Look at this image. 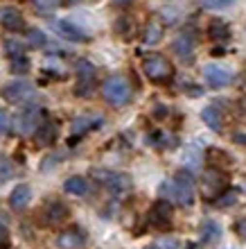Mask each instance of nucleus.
<instances>
[{
	"label": "nucleus",
	"mask_w": 246,
	"mask_h": 249,
	"mask_svg": "<svg viewBox=\"0 0 246 249\" xmlns=\"http://www.w3.org/2000/svg\"><path fill=\"white\" fill-rule=\"evenodd\" d=\"M163 199H167L172 204H181V206H190L195 202V179L188 170H179L174 179L163 181L158 188Z\"/></svg>",
	"instance_id": "f257e3e1"
},
{
	"label": "nucleus",
	"mask_w": 246,
	"mask_h": 249,
	"mask_svg": "<svg viewBox=\"0 0 246 249\" xmlns=\"http://www.w3.org/2000/svg\"><path fill=\"white\" fill-rule=\"evenodd\" d=\"M95 177L102 181L104 186L113 193H120V190H129L131 188V179L122 172H111V170H99L95 172Z\"/></svg>",
	"instance_id": "9b49d317"
},
{
	"label": "nucleus",
	"mask_w": 246,
	"mask_h": 249,
	"mask_svg": "<svg viewBox=\"0 0 246 249\" xmlns=\"http://www.w3.org/2000/svg\"><path fill=\"white\" fill-rule=\"evenodd\" d=\"M199 5L203 7V9H226V7L233 5V0H199Z\"/></svg>",
	"instance_id": "cd10ccee"
},
{
	"label": "nucleus",
	"mask_w": 246,
	"mask_h": 249,
	"mask_svg": "<svg viewBox=\"0 0 246 249\" xmlns=\"http://www.w3.org/2000/svg\"><path fill=\"white\" fill-rule=\"evenodd\" d=\"M12 175H14V168L7 161H0V186L5 184V181H9L12 179Z\"/></svg>",
	"instance_id": "7c9ffc66"
},
{
	"label": "nucleus",
	"mask_w": 246,
	"mask_h": 249,
	"mask_svg": "<svg viewBox=\"0 0 246 249\" xmlns=\"http://www.w3.org/2000/svg\"><path fill=\"white\" fill-rule=\"evenodd\" d=\"M12 245V238H9V231L5 227H0V249H9Z\"/></svg>",
	"instance_id": "473e14b6"
},
{
	"label": "nucleus",
	"mask_w": 246,
	"mask_h": 249,
	"mask_svg": "<svg viewBox=\"0 0 246 249\" xmlns=\"http://www.w3.org/2000/svg\"><path fill=\"white\" fill-rule=\"evenodd\" d=\"M66 2H70V5H75V2H79V0H66Z\"/></svg>",
	"instance_id": "e433bc0d"
},
{
	"label": "nucleus",
	"mask_w": 246,
	"mask_h": 249,
	"mask_svg": "<svg viewBox=\"0 0 246 249\" xmlns=\"http://www.w3.org/2000/svg\"><path fill=\"white\" fill-rule=\"evenodd\" d=\"M64 188H66V193H70V195H75V197H84V195H88V179H84V177H70V179H66V184H64Z\"/></svg>",
	"instance_id": "6ab92c4d"
},
{
	"label": "nucleus",
	"mask_w": 246,
	"mask_h": 249,
	"mask_svg": "<svg viewBox=\"0 0 246 249\" xmlns=\"http://www.w3.org/2000/svg\"><path fill=\"white\" fill-rule=\"evenodd\" d=\"M30 199H32V188L27 184H20L12 190V195H9V206H12L14 211H23L27 204H30Z\"/></svg>",
	"instance_id": "2eb2a0df"
},
{
	"label": "nucleus",
	"mask_w": 246,
	"mask_h": 249,
	"mask_svg": "<svg viewBox=\"0 0 246 249\" xmlns=\"http://www.w3.org/2000/svg\"><path fill=\"white\" fill-rule=\"evenodd\" d=\"M0 95L7 100V102H14V105H18V102H25L34 95V86L30 82H23V79H16V82H9L5 84V89L0 91Z\"/></svg>",
	"instance_id": "6e6552de"
},
{
	"label": "nucleus",
	"mask_w": 246,
	"mask_h": 249,
	"mask_svg": "<svg viewBox=\"0 0 246 249\" xmlns=\"http://www.w3.org/2000/svg\"><path fill=\"white\" fill-rule=\"evenodd\" d=\"M143 71L149 82H154V84H165V82H169L172 75H174V68H172L169 59H165L163 54H151V57H147L143 64Z\"/></svg>",
	"instance_id": "20e7f679"
},
{
	"label": "nucleus",
	"mask_w": 246,
	"mask_h": 249,
	"mask_svg": "<svg viewBox=\"0 0 246 249\" xmlns=\"http://www.w3.org/2000/svg\"><path fill=\"white\" fill-rule=\"evenodd\" d=\"M102 98L113 107H124L131 100V84L122 75H111L102 84Z\"/></svg>",
	"instance_id": "7ed1b4c3"
},
{
	"label": "nucleus",
	"mask_w": 246,
	"mask_h": 249,
	"mask_svg": "<svg viewBox=\"0 0 246 249\" xmlns=\"http://www.w3.org/2000/svg\"><path fill=\"white\" fill-rule=\"evenodd\" d=\"M199 190L203 199L217 202L228 190V175L221 168H208V170H203V175L199 179Z\"/></svg>",
	"instance_id": "f03ea898"
},
{
	"label": "nucleus",
	"mask_w": 246,
	"mask_h": 249,
	"mask_svg": "<svg viewBox=\"0 0 246 249\" xmlns=\"http://www.w3.org/2000/svg\"><path fill=\"white\" fill-rule=\"evenodd\" d=\"M27 41H30V46H34V48H43L48 43L46 34L41 32V30H30V32H27Z\"/></svg>",
	"instance_id": "bb28decb"
},
{
	"label": "nucleus",
	"mask_w": 246,
	"mask_h": 249,
	"mask_svg": "<svg viewBox=\"0 0 246 249\" xmlns=\"http://www.w3.org/2000/svg\"><path fill=\"white\" fill-rule=\"evenodd\" d=\"M68 215H70L68 206H66L64 202H59V199H52V202H48L46 206H43L41 220H43V224H48V227H59V224H64L66 220H68Z\"/></svg>",
	"instance_id": "1a4fd4ad"
},
{
	"label": "nucleus",
	"mask_w": 246,
	"mask_h": 249,
	"mask_svg": "<svg viewBox=\"0 0 246 249\" xmlns=\"http://www.w3.org/2000/svg\"><path fill=\"white\" fill-rule=\"evenodd\" d=\"M57 245H59V249H82L86 245V238L82 233V229L70 227V229L61 231L57 236Z\"/></svg>",
	"instance_id": "ddd939ff"
},
{
	"label": "nucleus",
	"mask_w": 246,
	"mask_h": 249,
	"mask_svg": "<svg viewBox=\"0 0 246 249\" xmlns=\"http://www.w3.org/2000/svg\"><path fill=\"white\" fill-rule=\"evenodd\" d=\"M201 120L213 131H221V127H224V118H221V111L217 107H206V109L201 111Z\"/></svg>",
	"instance_id": "a211bd4d"
},
{
	"label": "nucleus",
	"mask_w": 246,
	"mask_h": 249,
	"mask_svg": "<svg viewBox=\"0 0 246 249\" xmlns=\"http://www.w3.org/2000/svg\"><path fill=\"white\" fill-rule=\"evenodd\" d=\"M235 199H237V190H226L214 204L217 206H230V204H235Z\"/></svg>",
	"instance_id": "c756f323"
},
{
	"label": "nucleus",
	"mask_w": 246,
	"mask_h": 249,
	"mask_svg": "<svg viewBox=\"0 0 246 249\" xmlns=\"http://www.w3.org/2000/svg\"><path fill=\"white\" fill-rule=\"evenodd\" d=\"M5 53L9 54V59H12V57H20V54H25V46L16 39H7L5 41Z\"/></svg>",
	"instance_id": "393cba45"
},
{
	"label": "nucleus",
	"mask_w": 246,
	"mask_h": 249,
	"mask_svg": "<svg viewBox=\"0 0 246 249\" xmlns=\"http://www.w3.org/2000/svg\"><path fill=\"white\" fill-rule=\"evenodd\" d=\"M235 231H237V236H242L246 240V217L244 220H240V222L235 224Z\"/></svg>",
	"instance_id": "72a5a7b5"
},
{
	"label": "nucleus",
	"mask_w": 246,
	"mask_h": 249,
	"mask_svg": "<svg viewBox=\"0 0 246 249\" xmlns=\"http://www.w3.org/2000/svg\"><path fill=\"white\" fill-rule=\"evenodd\" d=\"M95 75H98V71L91 61H77V89H75V93L82 98L91 95L93 86H95Z\"/></svg>",
	"instance_id": "0eeeda50"
},
{
	"label": "nucleus",
	"mask_w": 246,
	"mask_h": 249,
	"mask_svg": "<svg viewBox=\"0 0 246 249\" xmlns=\"http://www.w3.org/2000/svg\"><path fill=\"white\" fill-rule=\"evenodd\" d=\"M149 224L154 227V229H169L172 227V202H167V199H158V202H154V206L149 209V215H147Z\"/></svg>",
	"instance_id": "423d86ee"
},
{
	"label": "nucleus",
	"mask_w": 246,
	"mask_h": 249,
	"mask_svg": "<svg viewBox=\"0 0 246 249\" xmlns=\"http://www.w3.org/2000/svg\"><path fill=\"white\" fill-rule=\"evenodd\" d=\"M50 30L52 32H57L61 39L66 41H72V43H84L88 41V36L84 34V30H79L77 25H72L70 20H50Z\"/></svg>",
	"instance_id": "9d476101"
},
{
	"label": "nucleus",
	"mask_w": 246,
	"mask_h": 249,
	"mask_svg": "<svg viewBox=\"0 0 246 249\" xmlns=\"http://www.w3.org/2000/svg\"><path fill=\"white\" fill-rule=\"evenodd\" d=\"M145 249H161V247H156V245H154V247H145Z\"/></svg>",
	"instance_id": "4c0bfd02"
},
{
	"label": "nucleus",
	"mask_w": 246,
	"mask_h": 249,
	"mask_svg": "<svg viewBox=\"0 0 246 249\" xmlns=\"http://www.w3.org/2000/svg\"><path fill=\"white\" fill-rule=\"evenodd\" d=\"M0 23H2L5 30L18 32V30H23V14L16 7H2L0 9Z\"/></svg>",
	"instance_id": "4468645a"
},
{
	"label": "nucleus",
	"mask_w": 246,
	"mask_h": 249,
	"mask_svg": "<svg viewBox=\"0 0 246 249\" xmlns=\"http://www.w3.org/2000/svg\"><path fill=\"white\" fill-rule=\"evenodd\" d=\"M34 141H36V145H39V147H48V145H52L54 141H57V124L50 123V120H46V123L36 129Z\"/></svg>",
	"instance_id": "f3484780"
},
{
	"label": "nucleus",
	"mask_w": 246,
	"mask_h": 249,
	"mask_svg": "<svg viewBox=\"0 0 246 249\" xmlns=\"http://www.w3.org/2000/svg\"><path fill=\"white\" fill-rule=\"evenodd\" d=\"M131 2H133V0H113V5H115V7H122V9H124V7H129Z\"/></svg>",
	"instance_id": "c9c22d12"
},
{
	"label": "nucleus",
	"mask_w": 246,
	"mask_h": 249,
	"mask_svg": "<svg viewBox=\"0 0 246 249\" xmlns=\"http://www.w3.org/2000/svg\"><path fill=\"white\" fill-rule=\"evenodd\" d=\"M12 118L5 113V109H0V134H7V131L12 129Z\"/></svg>",
	"instance_id": "2f4dec72"
},
{
	"label": "nucleus",
	"mask_w": 246,
	"mask_h": 249,
	"mask_svg": "<svg viewBox=\"0 0 246 249\" xmlns=\"http://www.w3.org/2000/svg\"><path fill=\"white\" fill-rule=\"evenodd\" d=\"M143 39H145V43H147V46H156V43L163 39V25H161V23H156V20H151V23L147 25V30H145Z\"/></svg>",
	"instance_id": "5701e85b"
},
{
	"label": "nucleus",
	"mask_w": 246,
	"mask_h": 249,
	"mask_svg": "<svg viewBox=\"0 0 246 249\" xmlns=\"http://www.w3.org/2000/svg\"><path fill=\"white\" fill-rule=\"evenodd\" d=\"M203 75H206V82L213 89H224V86H228L233 82V72L228 71V68H221V66H214V64L206 66Z\"/></svg>",
	"instance_id": "f8f14e48"
},
{
	"label": "nucleus",
	"mask_w": 246,
	"mask_h": 249,
	"mask_svg": "<svg viewBox=\"0 0 246 249\" xmlns=\"http://www.w3.org/2000/svg\"><path fill=\"white\" fill-rule=\"evenodd\" d=\"M208 36L213 41H226L230 36V27L226 23H221V20H213L210 25H208Z\"/></svg>",
	"instance_id": "4be33fe9"
},
{
	"label": "nucleus",
	"mask_w": 246,
	"mask_h": 249,
	"mask_svg": "<svg viewBox=\"0 0 246 249\" xmlns=\"http://www.w3.org/2000/svg\"><path fill=\"white\" fill-rule=\"evenodd\" d=\"M151 138H154V141H158V145H161V147H174V141H176L172 134H165V131H156Z\"/></svg>",
	"instance_id": "c85d7f7f"
},
{
	"label": "nucleus",
	"mask_w": 246,
	"mask_h": 249,
	"mask_svg": "<svg viewBox=\"0 0 246 249\" xmlns=\"http://www.w3.org/2000/svg\"><path fill=\"white\" fill-rule=\"evenodd\" d=\"M172 50H174L176 57H179L181 61H188V64H190V61L195 59V41L190 39V36H185V34H183V36H179V39L174 41Z\"/></svg>",
	"instance_id": "dca6fc26"
},
{
	"label": "nucleus",
	"mask_w": 246,
	"mask_h": 249,
	"mask_svg": "<svg viewBox=\"0 0 246 249\" xmlns=\"http://www.w3.org/2000/svg\"><path fill=\"white\" fill-rule=\"evenodd\" d=\"M43 123H46V120H43V109L32 105V107H27V109H23V111L16 116L14 129L18 131L20 136H30V134H36V129H39Z\"/></svg>",
	"instance_id": "39448f33"
},
{
	"label": "nucleus",
	"mask_w": 246,
	"mask_h": 249,
	"mask_svg": "<svg viewBox=\"0 0 246 249\" xmlns=\"http://www.w3.org/2000/svg\"><path fill=\"white\" fill-rule=\"evenodd\" d=\"M201 238H203V243H217L221 238V227L214 220H206L201 224Z\"/></svg>",
	"instance_id": "aec40b11"
},
{
	"label": "nucleus",
	"mask_w": 246,
	"mask_h": 249,
	"mask_svg": "<svg viewBox=\"0 0 246 249\" xmlns=\"http://www.w3.org/2000/svg\"><path fill=\"white\" fill-rule=\"evenodd\" d=\"M9 71L16 72V75H25V72L30 71V59H27L25 54L12 57V59H9Z\"/></svg>",
	"instance_id": "b1692460"
},
{
	"label": "nucleus",
	"mask_w": 246,
	"mask_h": 249,
	"mask_svg": "<svg viewBox=\"0 0 246 249\" xmlns=\"http://www.w3.org/2000/svg\"><path fill=\"white\" fill-rule=\"evenodd\" d=\"M98 123H102V118H95V116H82V118H77L75 123H72V134L82 136V134H86V131L93 129V127H99Z\"/></svg>",
	"instance_id": "412c9836"
},
{
	"label": "nucleus",
	"mask_w": 246,
	"mask_h": 249,
	"mask_svg": "<svg viewBox=\"0 0 246 249\" xmlns=\"http://www.w3.org/2000/svg\"><path fill=\"white\" fill-rule=\"evenodd\" d=\"M32 7L41 14H50L59 7V0H32Z\"/></svg>",
	"instance_id": "a878e982"
},
{
	"label": "nucleus",
	"mask_w": 246,
	"mask_h": 249,
	"mask_svg": "<svg viewBox=\"0 0 246 249\" xmlns=\"http://www.w3.org/2000/svg\"><path fill=\"white\" fill-rule=\"evenodd\" d=\"M233 141L235 143H240V145H246V131H237L233 136Z\"/></svg>",
	"instance_id": "f704fd0d"
}]
</instances>
